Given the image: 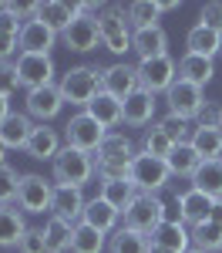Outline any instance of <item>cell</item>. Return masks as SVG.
Returning <instances> with one entry per match:
<instances>
[{
	"label": "cell",
	"instance_id": "cell-41",
	"mask_svg": "<svg viewBox=\"0 0 222 253\" xmlns=\"http://www.w3.org/2000/svg\"><path fill=\"white\" fill-rule=\"evenodd\" d=\"M17 88H20V81H17V68H14V61H0V95L10 98Z\"/></svg>",
	"mask_w": 222,
	"mask_h": 253
},
{
	"label": "cell",
	"instance_id": "cell-30",
	"mask_svg": "<svg viewBox=\"0 0 222 253\" xmlns=\"http://www.w3.org/2000/svg\"><path fill=\"white\" fill-rule=\"evenodd\" d=\"M148 250H152V240L145 233H138V230L118 226L108 236V253H148Z\"/></svg>",
	"mask_w": 222,
	"mask_h": 253
},
{
	"label": "cell",
	"instance_id": "cell-52",
	"mask_svg": "<svg viewBox=\"0 0 222 253\" xmlns=\"http://www.w3.org/2000/svg\"><path fill=\"white\" fill-rule=\"evenodd\" d=\"M219 128H222V108H219Z\"/></svg>",
	"mask_w": 222,
	"mask_h": 253
},
{
	"label": "cell",
	"instance_id": "cell-7",
	"mask_svg": "<svg viewBox=\"0 0 222 253\" xmlns=\"http://www.w3.org/2000/svg\"><path fill=\"white\" fill-rule=\"evenodd\" d=\"M51 199H54V182H47L44 175L27 172L24 179H20V189H17V210H20L24 216L51 213Z\"/></svg>",
	"mask_w": 222,
	"mask_h": 253
},
{
	"label": "cell",
	"instance_id": "cell-19",
	"mask_svg": "<svg viewBox=\"0 0 222 253\" xmlns=\"http://www.w3.org/2000/svg\"><path fill=\"white\" fill-rule=\"evenodd\" d=\"M74 17H78L74 3H64V0H44V3H34V20L47 24L54 34H64Z\"/></svg>",
	"mask_w": 222,
	"mask_h": 253
},
{
	"label": "cell",
	"instance_id": "cell-42",
	"mask_svg": "<svg viewBox=\"0 0 222 253\" xmlns=\"http://www.w3.org/2000/svg\"><path fill=\"white\" fill-rule=\"evenodd\" d=\"M17 253H47L44 230H27V233H24V240L17 243Z\"/></svg>",
	"mask_w": 222,
	"mask_h": 253
},
{
	"label": "cell",
	"instance_id": "cell-23",
	"mask_svg": "<svg viewBox=\"0 0 222 253\" xmlns=\"http://www.w3.org/2000/svg\"><path fill=\"white\" fill-rule=\"evenodd\" d=\"M131 51L138 54V61L145 58H159V54H168V34L165 27H145V31H135L131 34Z\"/></svg>",
	"mask_w": 222,
	"mask_h": 253
},
{
	"label": "cell",
	"instance_id": "cell-8",
	"mask_svg": "<svg viewBox=\"0 0 222 253\" xmlns=\"http://www.w3.org/2000/svg\"><path fill=\"white\" fill-rule=\"evenodd\" d=\"M104 128H101L95 118L88 115V112H78V115L67 118V125H64V145H71V149H81V152H98V145L104 142Z\"/></svg>",
	"mask_w": 222,
	"mask_h": 253
},
{
	"label": "cell",
	"instance_id": "cell-11",
	"mask_svg": "<svg viewBox=\"0 0 222 253\" xmlns=\"http://www.w3.org/2000/svg\"><path fill=\"white\" fill-rule=\"evenodd\" d=\"M61 41H64V47L74 51V54H88V51H95V47L101 44L98 17H91V14H78V17L71 20V27L61 34Z\"/></svg>",
	"mask_w": 222,
	"mask_h": 253
},
{
	"label": "cell",
	"instance_id": "cell-46",
	"mask_svg": "<svg viewBox=\"0 0 222 253\" xmlns=\"http://www.w3.org/2000/svg\"><path fill=\"white\" fill-rule=\"evenodd\" d=\"M209 223H216V226H222V199L216 203V210L209 213Z\"/></svg>",
	"mask_w": 222,
	"mask_h": 253
},
{
	"label": "cell",
	"instance_id": "cell-51",
	"mask_svg": "<svg viewBox=\"0 0 222 253\" xmlns=\"http://www.w3.org/2000/svg\"><path fill=\"white\" fill-rule=\"evenodd\" d=\"M185 253H205V250H195V247H192V250H185Z\"/></svg>",
	"mask_w": 222,
	"mask_h": 253
},
{
	"label": "cell",
	"instance_id": "cell-24",
	"mask_svg": "<svg viewBox=\"0 0 222 253\" xmlns=\"http://www.w3.org/2000/svg\"><path fill=\"white\" fill-rule=\"evenodd\" d=\"M118 219H121V213L108 199H101V196L88 199V206H84V223H88V226H95V230H101V233L108 236V233L118 230Z\"/></svg>",
	"mask_w": 222,
	"mask_h": 253
},
{
	"label": "cell",
	"instance_id": "cell-44",
	"mask_svg": "<svg viewBox=\"0 0 222 253\" xmlns=\"http://www.w3.org/2000/svg\"><path fill=\"white\" fill-rule=\"evenodd\" d=\"M199 128H219V108H212V105H205L199 112Z\"/></svg>",
	"mask_w": 222,
	"mask_h": 253
},
{
	"label": "cell",
	"instance_id": "cell-40",
	"mask_svg": "<svg viewBox=\"0 0 222 253\" xmlns=\"http://www.w3.org/2000/svg\"><path fill=\"white\" fill-rule=\"evenodd\" d=\"M159 128H161L168 138H172L175 145H179V142H189V138H192V132H195V128H189V122H185V118L172 115V112H168V115L159 122Z\"/></svg>",
	"mask_w": 222,
	"mask_h": 253
},
{
	"label": "cell",
	"instance_id": "cell-6",
	"mask_svg": "<svg viewBox=\"0 0 222 253\" xmlns=\"http://www.w3.org/2000/svg\"><path fill=\"white\" fill-rule=\"evenodd\" d=\"M168 162L165 159H155L148 156V152H138V156L131 159V186L138 189V193H148V196H159V189L168 186Z\"/></svg>",
	"mask_w": 222,
	"mask_h": 253
},
{
	"label": "cell",
	"instance_id": "cell-5",
	"mask_svg": "<svg viewBox=\"0 0 222 253\" xmlns=\"http://www.w3.org/2000/svg\"><path fill=\"white\" fill-rule=\"evenodd\" d=\"M125 226L128 230H138V233L152 236L159 230L161 223H165V216H168V206L161 203L159 196H148V193H138L135 196V203L125 210Z\"/></svg>",
	"mask_w": 222,
	"mask_h": 253
},
{
	"label": "cell",
	"instance_id": "cell-50",
	"mask_svg": "<svg viewBox=\"0 0 222 253\" xmlns=\"http://www.w3.org/2000/svg\"><path fill=\"white\" fill-rule=\"evenodd\" d=\"M148 253H168V250H161V247H152V250H148Z\"/></svg>",
	"mask_w": 222,
	"mask_h": 253
},
{
	"label": "cell",
	"instance_id": "cell-13",
	"mask_svg": "<svg viewBox=\"0 0 222 253\" xmlns=\"http://www.w3.org/2000/svg\"><path fill=\"white\" fill-rule=\"evenodd\" d=\"M101 91L118 98V101H125L131 91H138V71H135V64H125V61L108 64L101 71Z\"/></svg>",
	"mask_w": 222,
	"mask_h": 253
},
{
	"label": "cell",
	"instance_id": "cell-25",
	"mask_svg": "<svg viewBox=\"0 0 222 253\" xmlns=\"http://www.w3.org/2000/svg\"><path fill=\"white\" fill-rule=\"evenodd\" d=\"M192 189L212 196L219 203L222 199V159H202V166L192 172Z\"/></svg>",
	"mask_w": 222,
	"mask_h": 253
},
{
	"label": "cell",
	"instance_id": "cell-29",
	"mask_svg": "<svg viewBox=\"0 0 222 253\" xmlns=\"http://www.w3.org/2000/svg\"><path fill=\"white\" fill-rule=\"evenodd\" d=\"M27 219L14 206H0V247H17L24 233H27Z\"/></svg>",
	"mask_w": 222,
	"mask_h": 253
},
{
	"label": "cell",
	"instance_id": "cell-15",
	"mask_svg": "<svg viewBox=\"0 0 222 253\" xmlns=\"http://www.w3.org/2000/svg\"><path fill=\"white\" fill-rule=\"evenodd\" d=\"M84 206H88V199H84V189L78 186H54V199H51V216H58L64 223H81L84 219Z\"/></svg>",
	"mask_w": 222,
	"mask_h": 253
},
{
	"label": "cell",
	"instance_id": "cell-4",
	"mask_svg": "<svg viewBox=\"0 0 222 253\" xmlns=\"http://www.w3.org/2000/svg\"><path fill=\"white\" fill-rule=\"evenodd\" d=\"M138 71V88L148 95H165L175 81H179V61L172 54H159V58H145L135 64Z\"/></svg>",
	"mask_w": 222,
	"mask_h": 253
},
{
	"label": "cell",
	"instance_id": "cell-16",
	"mask_svg": "<svg viewBox=\"0 0 222 253\" xmlns=\"http://www.w3.org/2000/svg\"><path fill=\"white\" fill-rule=\"evenodd\" d=\"M138 156L131 138L125 132H108L104 142L98 145V166H131V159Z\"/></svg>",
	"mask_w": 222,
	"mask_h": 253
},
{
	"label": "cell",
	"instance_id": "cell-22",
	"mask_svg": "<svg viewBox=\"0 0 222 253\" xmlns=\"http://www.w3.org/2000/svg\"><path fill=\"white\" fill-rule=\"evenodd\" d=\"M216 210V199L212 196L199 193V189H185V193H179V216L182 223H205L209 219V213Z\"/></svg>",
	"mask_w": 222,
	"mask_h": 253
},
{
	"label": "cell",
	"instance_id": "cell-21",
	"mask_svg": "<svg viewBox=\"0 0 222 253\" xmlns=\"http://www.w3.org/2000/svg\"><path fill=\"white\" fill-rule=\"evenodd\" d=\"M34 122L27 112H10V115L3 118V125H0V142L7 145V149H27V142L34 135Z\"/></svg>",
	"mask_w": 222,
	"mask_h": 253
},
{
	"label": "cell",
	"instance_id": "cell-38",
	"mask_svg": "<svg viewBox=\"0 0 222 253\" xmlns=\"http://www.w3.org/2000/svg\"><path fill=\"white\" fill-rule=\"evenodd\" d=\"M172 149H175V142L161 132L159 125L155 128H148L145 132V142H141V152H148V156H155V159H168L172 156Z\"/></svg>",
	"mask_w": 222,
	"mask_h": 253
},
{
	"label": "cell",
	"instance_id": "cell-48",
	"mask_svg": "<svg viewBox=\"0 0 222 253\" xmlns=\"http://www.w3.org/2000/svg\"><path fill=\"white\" fill-rule=\"evenodd\" d=\"M159 7H161V14H168V10H179V3H175V0H159Z\"/></svg>",
	"mask_w": 222,
	"mask_h": 253
},
{
	"label": "cell",
	"instance_id": "cell-37",
	"mask_svg": "<svg viewBox=\"0 0 222 253\" xmlns=\"http://www.w3.org/2000/svg\"><path fill=\"white\" fill-rule=\"evenodd\" d=\"M189 142L195 145V152L202 159H222V128H199L195 125Z\"/></svg>",
	"mask_w": 222,
	"mask_h": 253
},
{
	"label": "cell",
	"instance_id": "cell-31",
	"mask_svg": "<svg viewBox=\"0 0 222 253\" xmlns=\"http://www.w3.org/2000/svg\"><path fill=\"white\" fill-rule=\"evenodd\" d=\"M165 162H168V172H172V175H185V179H192V172L202 166V156L195 152L192 142H179Z\"/></svg>",
	"mask_w": 222,
	"mask_h": 253
},
{
	"label": "cell",
	"instance_id": "cell-12",
	"mask_svg": "<svg viewBox=\"0 0 222 253\" xmlns=\"http://www.w3.org/2000/svg\"><path fill=\"white\" fill-rule=\"evenodd\" d=\"M24 108H27V115H31V118H37L40 125H47V122L58 118L61 108H64L61 88H58V84H44V88L27 91V95H24Z\"/></svg>",
	"mask_w": 222,
	"mask_h": 253
},
{
	"label": "cell",
	"instance_id": "cell-49",
	"mask_svg": "<svg viewBox=\"0 0 222 253\" xmlns=\"http://www.w3.org/2000/svg\"><path fill=\"white\" fill-rule=\"evenodd\" d=\"M7 152H10V149H7V145H3V142H0V169H3V166H7Z\"/></svg>",
	"mask_w": 222,
	"mask_h": 253
},
{
	"label": "cell",
	"instance_id": "cell-39",
	"mask_svg": "<svg viewBox=\"0 0 222 253\" xmlns=\"http://www.w3.org/2000/svg\"><path fill=\"white\" fill-rule=\"evenodd\" d=\"M20 179H24V175H20L14 166H3V169H0V206H10V203L17 199Z\"/></svg>",
	"mask_w": 222,
	"mask_h": 253
},
{
	"label": "cell",
	"instance_id": "cell-45",
	"mask_svg": "<svg viewBox=\"0 0 222 253\" xmlns=\"http://www.w3.org/2000/svg\"><path fill=\"white\" fill-rule=\"evenodd\" d=\"M17 51V38L10 34H0V61H10V54Z\"/></svg>",
	"mask_w": 222,
	"mask_h": 253
},
{
	"label": "cell",
	"instance_id": "cell-35",
	"mask_svg": "<svg viewBox=\"0 0 222 253\" xmlns=\"http://www.w3.org/2000/svg\"><path fill=\"white\" fill-rule=\"evenodd\" d=\"M161 7L155 0H135L128 3V20H131V31H145V27H159Z\"/></svg>",
	"mask_w": 222,
	"mask_h": 253
},
{
	"label": "cell",
	"instance_id": "cell-36",
	"mask_svg": "<svg viewBox=\"0 0 222 253\" xmlns=\"http://www.w3.org/2000/svg\"><path fill=\"white\" fill-rule=\"evenodd\" d=\"M192 247L195 250H205V253H222V226H216V223H195L192 230Z\"/></svg>",
	"mask_w": 222,
	"mask_h": 253
},
{
	"label": "cell",
	"instance_id": "cell-27",
	"mask_svg": "<svg viewBox=\"0 0 222 253\" xmlns=\"http://www.w3.org/2000/svg\"><path fill=\"white\" fill-rule=\"evenodd\" d=\"M179 78L192 81V84H199V88H205L209 81L216 78V61L212 58H202V54H182L179 58Z\"/></svg>",
	"mask_w": 222,
	"mask_h": 253
},
{
	"label": "cell",
	"instance_id": "cell-17",
	"mask_svg": "<svg viewBox=\"0 0 222 253\" xmlns=\"http://www.w3.org/2000/svg\"><path fill=\"white\" fill-rule=\"evenodd\" d=\"M61 149H64V135H61L58 128H51V125H37L24 152H27L31 159H37V162H54Z\"/></svg>",
	"mask_w": 222,
	"mask_h": 253
},
{
	"label": "cell",
	"instance_id": "cell-9",
	"mask_svg": "<svg viewBox=\"0 0 222 253\" xmlns=\"http://www.w3.org/2000/svg\"><path fill=\"white\" fill-rule=\"evenodd\" d=\"M165 101H168V112L179 115V118H185V122L199 118V112L209 105V101H205V91H202L199 84L185 81V78H179L168 91H165Z\"/></svg>",
	"mask_w": 222,
	"mask_h": 253
},
{
	"label": "cell",
	"instance_id": "cell-28",
	"mask_svg": "<svg viewBox=\"0 0 222 253\" xmlns=\"http://www.w3.org/2000/svg\"><path fill=\"white\" fill-rule=\"evenodd\" d=\"M88 115L95 118V122H98L104 132H115V128L121 125V101L101 91V95L95 98L91 105H88Z\"/></svg>",
	"mask_w": 222,
	"mask_h": 253
},
{
	"label": "cell",
	"instance_id": "cell-2",
	"mask_svg": "<svg viewBox=\"0 0 222 253\" xmlns=\"http://www.w3.org/2000/svg\"><path fill=\"white\" fill-rule=\"evenodd\" d=\"M51 175H54V186H78V189H84L98 175V162H95V156H88L81 149L64 145L58 152V159L51 162Z\"/></svg>",
	"mask_w": 222,
	"mask_h": 253
},
{
	"label": "cell",
	"instance_id": "cell-1",
	"mask_svg": "<svg viewBox=\"0 0 222 253\" xmlns=\"http://www.w3.org/2000/svg\"><path fill=\"white\" fill-rule=\"evenodd\" d=\"M101 71L104 68H98V64H74V68H67L58 81L64 105H74V108L88 112V105L101 95Z\"/></svg>",
	"mask_w": 222,
	"mask_h": 253
},
{
	"label": "cell",
	"instance_id": "cell-14",
	"mask_svg": "<svg viewBox=\"0 0 222 253\" xmlns=\"http://www.w3.org/2000/svg\"><path fill=\"white\" fill-rule=\"evenodd\" d=\"M61 34H54L47 24H40V20H24V27H20L17 34V47L20 54H51L54 51V44H58Z\"/></svg>",
	"mask_w": 222,
	"mask_h": 253
},
{
	"label": "cell",
	"instance_id": "cell-34",
	"mask_svg": "<svg viewBox=\"0 0 222 253\" xmlns=\"http://www.w3.org/2000/svg\"><path fill=\"white\" fill-rule=\"evenodd\" d=\"M101 199H108L118 213H125L131 203H135V196H138V189L131 186V179H115V182H101Z\"/></svg>",
	"mask_w": 222,
	"mask_h": 253
},
{
	"label": "cell",
	"instance_id": "cell-43",
	"mask_svg": "<svg viewBox=\"0 0 222 253\" xmlns=\"http://www.w3.org/2000/svg\"><path fill=\"white\" fill-rule=\"evenodd\" d=\"M199 24H205V27H212V31L222 34V3H205L199 10Z\"/></svg>",
	"mask_w": 222,
	"mask_h": 253
},
{
	"label": "cell",
	"instance_id": "cell-20",
	"mask_svg": "<svg viewBox=\"0 0 222 253\" xmlns=\"http://www.w3.org/2000/svg\"><path fill=\"white\" fill-rule=\"evenodd\" d=\"M155 95H148V91H131V95L121 101V122L125 125H131V128H141V125H148L152 115H155Z\"/></svg>",
	"mask_w": 222,
	"mask_h": 253
},
{
	"label": "cell",
	"instance_id": "cell-33",
	"mask_svg": "<svg viewBox=\"0 0 222 253\" xmlns=\"http://www.w3.org/2000/svg\"><path fill=\"white\" fill-rule=\"evenodd\" d=\"M40 230H44L47 253H67V250H71V233H74L71 223H64V219H58V216H51Z\"/></svg>",
	"mask_w": 222,
	"mask_h": 253
},
{
	"label": "cell",
	"instance_id": "cell-3",
	"mask_svg": "<svg viewBox=\"0 0 222 253\" xmlns=\"http://www.w3.org/2000/svg\"><path fill=\"white\" fill-rule=\"evenodd\" d=\"M98 27H101V44L111 54H128L131 51V20H128V7L121 3H108L98 14Z\"/></svg>",
	"mask_w": 222,
	"mask_h": 253
},
{
	"label": "cell",
	"instance_id": "cell-18",
	"mask_svg": "<svg viewBox=\"0 0 222 253\" xmlns=\"http://www.w3.org/2000/svg\"><path fill=\"white\" fill-rule=\"evenodd\" d=\"M148 240H152V247H161V250H168V253L192 250V233L185 230V223H182V219H165V223H161Z\"/></svg>",
	"mask_w": 222,
	"mask_h": 253
},
{
	"label": "cell",
	"instance_id": "cell-26",
	"mask_svg": "<svg viewBox=\"0 0 222 253\" xmlns=\"http://www.w3.org/2000/svg\"><path fill=\"white\" fill-rule=\"evenodd\" d=\"M185 47H189V54L216 58V54H222V34L212 31V27H205V24H195V27L185 34Z\"/></svg>",
	"mask_w": 222,
	"mask_h": 253
},
{
	"label": "cell",
	"instance_id": "cell-32",
	"mask_svg": "<svg viewBox=\"0 0 222 253\" xmlns=\"http://www.w3.org/2000/svg\"><path fill=\"white\" fill-rule=\"evenodd\" d=\"M108 247V236L95 230V226H88L84 219L74 223V233H71V253H101Z\"/></svg>",
	"mask_w": 222,
	"mask_h": 253
},
{
	"label": "cell",
	"instance_id": "cell-47",
	"mask_svg": "<svg viewBox=\"0 0 222 253\" xmlns=\"http://www.w3.org/2000/svg\"><path fill=\"white\" fill-rule=\"evenodd\" d=\"M10 115V98H3L0 95V125H3V118Z\"/></svg>",
	"mask_w": 222,
	"mask_h": 253
},
{
	"label": "cell",
	"instance_id": "cell-10",
	"mask_svg": "<svg viewBox=\"0 0 222 253\" xmlns=\"http://www.w3.org/2000/svg\"><path fill=\"white\" fill-rule=\"evenodd\" d=\"M14 68H17L20 88H27V91L54 84V58L51 54H17Z\"/></svg>",
	"mask_w": 222,
	"mask_h": 253
}]
</instances>
